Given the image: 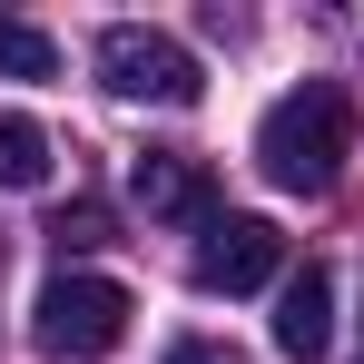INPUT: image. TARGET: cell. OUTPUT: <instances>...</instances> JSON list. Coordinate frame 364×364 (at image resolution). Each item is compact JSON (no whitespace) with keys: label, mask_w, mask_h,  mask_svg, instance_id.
Segmentation results:
<instances>
[{"label":"cell","mask_w":364,"mask_h":364,"mask_svg":"<svg viewBox=\"0 0 364 364\" xmlns=\"http://www.w3.org/2000/svg\"><path fill=\"white\" fill-rule=\"evenodd\" d=\"M325 345H335V276L305 266V276H286V296H276V355L315 364Z\"/></svg>","instance_id":"cell-6"},{"label":"cell","mask_w":364,"mask_h":364,"mask_svg":"<svg viewBox=\"0 0 364 364\" xmlns=\"http://www.w3.org/2000/svg\"><path fill=\"white\" fill-rule=\"evenodd\" d=\"M0 187H50V128L0 109Z\"/></svg>","instance_id":"cell-7"},{"label":"cell","mask_w":364,"mask_h":364,"mask_svg":"<svg viewBox=\"0 0 364 364\" xmlns=\"http://www.w3.org/2000/svg\"><path fill=\"white\" fill-rule=\"evenodd\" d=\"M99 79H109V99H138V109H197V89H207L197 50L168 40V30H148V20L99 30Z\"/></svg>","instance_id":"cell-3"},{"label":"cell","mask_w":364,"mask_h":364,"mask_svg":"<svg viewBox=\"0 0 364 364\" xmlns=\"http://www.w3.org/2000/svg\"><path fill=\"white\" fill-rule=\"evenodd\" d=\"M0 79H60V40L0 10Z\"/></svg>","instance_id":"cell-8"},{"label":"cell","mask_w":364,"mask_h":364,"mask_svg":"<svg viewBox=\"0 0 364 364\" xmlns=\"http://www.w3.org/2000/svg\"><path fill=\"white\" fill-rule=\"evenodd\" d=\"M276 266H286V237H276V217H217L207 237H197V296H256V286H276Z\"/></svg>","instance_id":"cell-4"},{"label":"cell","mask_w":364,"mask_h":364,"mask_svg":"<svg viewBox=\"0 0 364 364\" xmlns=\"http://www.w3.org/2000/svg\"><path fill=\"white\" fill-rule=\"evenodd\" d=\"M128 315H138V305H128L119 276L60 266V276L40 286V305H30V345H40V355H60V364H99V355H119Z\"/></svg>","instance_id":"cell-2"},{"label":"cell","mask_w":364,"mask_h":364,"mask_svg":"<svg viewBox=\"0 0 364 364\" xmlns=\"http://www.w3.org/2000/svg\"><path fill=\"white\" fill-rule=\"evenodd\" d=\"M345 158H355V109H345V89H325V79L286 89V99L256 119V168L276 187H296V197H325V187L345 178Z\"/></svg>","instance_id":"cell-1"},{"label":"cell","mask_w":364,"mask_h":364,"mask_svg":"<svg viewBox=\"0 0 364 364\" xmlns=\"http://www.w3.org/2000/svg\"><path fill=\"white\" fill-rule=\"evenodd\" d=\"M168 364H246V355L217 345V335H187V345H168Z\"/></svg>","instance_id":"cell-10"},{"label":"cell","mask_w":364,"mask_h":364,"mask_svg":"<svg viewBox=\"0 0 364 364\" xmlns=\"http://www.w3.org/2000/svg\"><path fill=\"white\" fill-rule=\"evenodd\" d=\"M50 237H60V256H89V246H109V207H89V197H79V207H60V217H50Z\"/></svg>","instance_id":"cell-9"},{"label":"cell","mask_w":364,"mask_h":364,"mask_svg":"<svg viewBox=\"0 0 364 364\" xmlns=\"http://www.w3.org/2000/svg\"><path fill=\"white\" fill-rule=\"evenodd\" d=\"M128 197H138L148 217H168V227H217V178H207L187 148H148V158L128 168Z\"/></svg>","instance_id":"cell-5"}]
</instances>
